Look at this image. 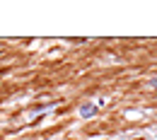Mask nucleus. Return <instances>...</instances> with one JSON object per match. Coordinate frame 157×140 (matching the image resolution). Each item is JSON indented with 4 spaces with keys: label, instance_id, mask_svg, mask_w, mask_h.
<instances>
[{
    "label": "nucleus",
    "instance_id": "obj_1",
    "mask_svg": "<svg viewBox=\"0 0 157 140\" xmlns=\"http://www.w3.org/2000/svg\"><path fill=\"white\" fill-rule=\"evenodd\" d=\"M94 111H97V106H94L92 101H85V104L80 106V116H82V119H92Z\"/></svg>",
    "mask_w": 157,
    "mask_h": 140
},
{
    "label": "nucleus",
    "instance_id": "obj_2",
    "mask_svg": "<svg viewBox=\"0 0 157 140\" xmlns=\"http://www.w3.org/2000/svg\"><path fill=\"white\" fill-rule=\"evenodd\" d=\"M152 87H155V89H157V78H155V80H152Z\"/></svg>",
    "mask_w": 157,
    "mask_h": 140
}]
</instances>
